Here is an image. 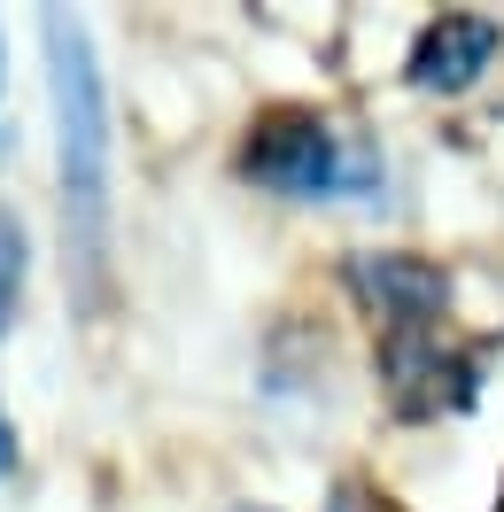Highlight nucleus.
<instances>
[{
    "instance_id": "nucleus-1",
    "label": "nucleus",
    "mask_w": 504,
    "mask_h": 512,
    "mask_svg": "<svg viewBox=\"0 0 504 512\" xmlns=\"http://www.w3.org/2000/svg\"><path fill=\"white\" fill-rule=\"evenodd\" d=\"M47 78H55V132H63V225H70V256L101 280L109 256V94H101V63L94 39L78 16L47 8Z\"/></svg>"
},
{
    "instance_id": "nucleus-2",
    "label": "nucleus",
    "mask_w": 504,
    "mask_h": 512,
    "mask_svg": "<svg viewBox=\"0 0 504 512\" xmlns=\"http://www.w3.org/2000/svg\"><path fill=\"white\" fill-rule=\"evenodd\" d=\"M256 187L295 194V202H318V194H342L373 179V156H357L342 132L326 125L318 109H272L264 125L249 132V156H241Z\"/></svg>"
},
{
    "instance_id": "nucleus-3",
    "label": "nucleus",
    "mask_w": 504,
    "mask_h": 512,
    "mask_svg": "<svg viewBox=\"0 0 504 512\" xmlns=\"http://www.w3.org/2000/svg\"><path fill=\"white\" fill-rule=\"evenodd\" d=\"M349 288L373 303V319L388 334H435L442 303H450V280H442L427 256H357L349 264Z\"/></svg>"
},
{
    "instance_id": "nucleus-4",
    "label": "nucleus",
    "mask_w": 504,
    "mask_h": 512,
    "mask_svg": "<svg viewBox=\"0 0 504 512\" xmlns=\"http://www.w3.org/2000/svg\"><path fill=\"white\" fill-rule=\"evenodd\" d=\"M380 373H388V396L404 419H427L442 404H458L473 388V357H450L435 334H388L380 350Z\"/></svg>"
},
{
    "instance_id": "nucleus-5",
    "label": "nucleus",
    "mask_w": 504,
    "mask_h": 512,
    "mask_svg": "<svg viewBox=\"0 0 504 512\" xmlns=\"http://www.w3.org/2000/svg\"><path fill=\"white\" fill-rule=\"evenodd\" d=\"M497 39L504 32L489 16H435V24L419 32V47H411V86H427V94H466L473 78L489 70Z\"/></svg>"
},
{
    "instance_id": "nucleus-6",
    "label": "nucleus",
    "mask_w": 504,
    "mask_h": 512,
    "mask_svg": "<svg viewBox=\"0 0 504 512\" xmlns=\"http://www.w3.org/2000/svg\"><path fill=\"white\" fill-rule=\"evenodd\" d=\"M16 295H24V225L16 210H0V326L16 319Z\"/></svg>"
},
{
    "instance_id": "nucleus-7",
    "label": "nucleus",
    "mask_w": 504,
    "mask_h": 512,
    "mask_svg": "<svg viewBox=\"0 0 504 512\" xmlns=\"http://www.w3.org/2000/svg\"><path fill=\"white\" fill-rule=\"evenodd\" d=\"M334 512H365V505H357V489H342V497H334Z\"/></svg>"
},
{
    "instance_id": "nucleus-8",
    "label": "nucleus",
    "mask_w": 504,
    "mask_h": 512,
    "mask_svg": "<svg viewBox=\"0 0 504 512\" xmlns=\"http://www.w3.org/2000/svg\"><path fill=\"white\" fill-rule=\"evenodd\" d=\"M497 512H504V497H497Z\"/></svg>"
},
{
    "instance_id": "nucleus-9",
    "label": "nucleus",
    "mask_w": 504,
    "mask_h": 512,
    "mask_svg": "<svg viewBox=\"0 0 504 512\" xmlns=\"http://www.w3.org/2000/svg\"><path fill=\"white\" fill-rule=\"evenodd\" d=\"M241 512H256V505H241Z\"/></svg>"
}]
</instances>
